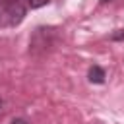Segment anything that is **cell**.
<instances>
[{
	"label": "cell",
	"mask_w": 124,
	"mask_h": 124,
	"mask_svg": "<svg viewBox=\"0 0 124 124\" xmlns=\"http://www.w3.org/2000/svg\"><path fill=\"white\" fill-rule=\"evenodd\" d=\"M60 43V29L54 25H37L29 37V54L45 56Z\"/></svg>",
	"instance_id": "1"
},
{
	"label": "cell",
	"mask_w": 124,
	"mask_h": 124,
	"mask_svg": "<svg viewBox=\"0 0 124 124\" xmlns=\"http://www.w3.org/2000/svg\"><path fill=\"white\" fill-rule=\"evenodd\" d=\"M27 16V4L21 0H0V29L17 27Z\"/></svg>",
	"instance_id": "2"
},
{
	"label": "cell",
	"mask_w": 124,
	"mask_h": 124,
	"mask_svg": "<svg viewBox=\"0 0 124 124\" xmlns=\"http://www.w3.org/2000/svg\"><path fill=\"white\" fill-rule=\"evenodd\" d=\"M87 81L93 83V85H103V83L107 81V72H105V68H101L99 64L89 66V70H87Z\"/></svg>",
	"instance_id": "3"
},
{
	"label": "cell",
	"mask_w": 124,
	"mask_h": 124,
	"mask_svg": "<svg viewBox=\"0 0 124 124\" xmlns=\"http://www.w3.org/2000/svg\"><path fill=\"white\" fill-rule=\"evenodd\" d=\"M108 39H110L112 43H122V41H124V27H122V29H114V31L108 35Z\"/></svg>",
	"instance_id": "4"
},
{
	"label": "cell",
	"mask_w": 124,
	"mask_h": 124,
	"mask_svg": "<svg viewBox=\"0 0 124 124\" xmlns=\"http://www.w3.org/2000/svg\"><path fill=\"white\" fill-rule=\"evenodd\" d=\"M50 0H27V8H31V10H39V8H43V6H46Z\"/></svg>",
	"instance_id": "5"
},
{
	"label": "cell",
	"mask_w": 124,
	"mask_h": 124,
	"mask_svg": "<svg viewBox=\"0 0 124 124\" xmlns=\"http://www.w3.org/2000/svg\"><path fill=\"white\" fill-rule=\"evenodd\" d=\"M10 124H29L25 118H21V116H17V118H12V122Z\"/></svg>",
	"instance_id": "6"
},
{
	"label": "cell",
	"mask_w": 124,
	"mask_h": 124,
	"mask_svg": "<svg viewBox=\"0 0 124 124\" xmlns=\"http://www.w3.org/2000/svg\"><path fill=\"white\" fill-rule=\"evenodd\" d=\"M108 2H112V0H99V4L103 6V4H108Z\"/></svg>",
	"instance_id": "7"
},
{
	"label": "cell",
	"mask_w": 124,
	"mask_h": 124,
	"mask_svg": "<svg viewBox=\"0 0 124 124\" xmlns=\"http://www.w3.org/2000/svg\"><path fill=\"white\" fill-rule=\"evenodd\" d=\"M2 107H4V101H2V99H0V110H2Z\"/></svg>",
	"instance_id": "8"
}]
</instances>
